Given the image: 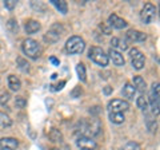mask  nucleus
Wrapping results in <instances>:
<instances>
[{"mask_svg": "<svg viewBox=\"0 0 160 150\" xmlns=\"http://www.w3.org/2000/svg\"><path fill=\"white\" fill-rule=\"evenodd\" d=\"M100 130H102V126H100L99 121L96 119H91V121H83L80 123V137H88L92 138L95 136H99Z\"/></svg>", "mask_w": 160, "mask_h": 150, "instance_id": "1", "label": "nucleus"}, {"mask_svg": "<svg viewBox=\"0 0 160 150\" xmlns=\"http://www.w3.org/2000/svg\"><path fill=\"white\" fill-rule=\"evenodd\" d=\"M88 58L91 59V61H93L96 64H99V66H102V67H106L108 64V62H109L108 55L103 51L102 47H98V46H93V47L89 48Z\"/></svg>", "mask_w": 160, "mask_h": 150, "instance_id": "2", "label": "nucleus"}, {"mask_svg": "<svg viewBox=\"0 0 160 150\" xmlns=\"http://www.w3.org/2000/svg\"><path fill=\"white\" fill-rule=\"evenodd\" d=\"M149 103L152 107L153 115L160 114V83H152L151 91H149Z\"/></svg>", "mask_w": 160, "mask_h": 150, "instance_id": "3", "label": "nucleus"}, {"mask_svg": "<svg viewBox=\"0 0 160 150\" xmlns=\"http://www.w3.org/2000/svg\"><path fill=\"white\" fill-rule=\"evenodd\" d=\"M23 52L29 56L31 59H38L42 54V48H40L39 43L33 39H27L23 42Z\"/></svg>", "mask_w": 160, "mask_h": 150, "instance_id": "4", "label": "nucleus"}, {"mask_svg": "<svg viewBox=\"0 0 160 150\" xmlns=\"http://www.w3.org/2000/svg\"><path fill=\"white\" fill-rule=\"evenodd\" d=\"M86 48V42L80 36H71L66 43V50L69 54H82Z\"/></svg>", "mask_w": 160, "mask_h": 150, "instance_id": "5", "label": "nucleus"}, {"mask_svg": "<svg viewBox=\"0 0 160 150\" xmlns=\"http://www.w3.org/2000/svg\"><path fill=\"white\" fill-rule=\"evenodd\" d=\"M129 58H131V63L135 70H142L144 67L146 59H144V55L138 48H132L129 51Z\"/></svg>", "mask_w": 160, "mask_h": 150, "instance_id": "6", "label": "nucleus"}, {"mask_svg": "<svg viewBox=\"0 0 160 150\" xmlns=\"http://www.w3.org/2000/svg\"><path fill=\"white\" fill-rule=\"evenodd\" d=\"M155 13H156V11H155V7L152 6L151 3H147L146 6L143 7L142 12H140V19H142L143 23L149 24L155 19Z\"/></svg>", "mask_w": 160, "mask_h": 150, "instance_id": "7", "label": "nucleus"}, {"mask_svg": "<svg viewBox=\"0 0 160 150\" xmlns=\"http://www.w3.org/2000/svg\"><path fill=\"white\" fill-rule=\"evenodd\" d=\"M108 109L109 113H124L129 109V104L123 99H113L108 103Z\"/></svg>", "mask_w": 160, "mask_h": 150, "instance_id": "8", "label": "nucleus"}, {"mask_svg": "<svg viewBox=\"0 0 160 150\" xmlns=\"http://www.w3.org/2000/svg\"><path fill=\"white\" fill-rule=\"evenodd\" d=\"M108 24L113 28H118V29H122V28H126L127 27V22L124 20V19L119 18L116 13H112L109 15L108 18Z\"/></svg>", "mask_w": 160, "mask_h": 150, "instance_id": "9", "label": "nucleus"}, {"mask_svg": "<svg viewBox=\"0 0 160 150\" xmlns=\"http://www.w3.org/2000/svg\"><path fill=\"white\" fill-rule=\"evenodd\" d=\"M108 59H111L115 66H119V67L124 66V63H126V61H124V56L119 51H116L115 48H111L108 51Z\"/></svg>", "mask_w": 160, "mask_h": 150, "instance_id": "10", "label": "nucleus"}, {"mask_svg": "<svg viewBox=\"0 0 160 150\" xmlns=\"http://www.w3.org/2000/svg\"><path fill=\"white\" fill-rule=\"evenodd\" d=\"M19 142L15 138H2L0 139V150H15Z\"/></svg>", "mask_w": 160, "mask_h": 150, "instance_id": "11", "label": "nucleus"}, {"mask_svg": "<svg viewBox=\"0 0 160 150\" xmlns=\"http://www.w3.org/2000/svg\"><path fill=\"white\" fill-rule=\"evenodd\" d=\"M76 143L79 147L86 149V150H92L96 147V142H95L92 138H88V137H80Z\"/></svg>", "mask_w": 160, "mask_h": 150, "instance_id": "12", "label": "nucleus"}, {"mask_svg": "<svg viewBox=\"0 0 160 150\" xmlns=\"http://www.w3.org/2000/svg\"><path fill=\"white\" fill-rule=\"evenodd\" d=\"M127 38L131 42H144L147 39V35L138 31V29H129L127 32Z\"/></svg>", "mask_w": 160, "mask_h": 150, "instance_id": "13", "label": "nucleus"}, {"mask_svg": "<svg viewBox=\"0 0 160 150\" xmlns=\"http://www.w3.org/2000/svg\"><path fill=\"white\" fill-rule=\"evenodd\" d=\"M122 93H123V95L126 97V98H128V99H133L135 94H136V88L133 87V84H131V83H126V84H124V87H123V90H122Z\"/></svg>", "mask_w": 160, "mask_h": 150, "instance_id": "14", "label": "nucleus"}, {"mask_svg": "<svg viewBox=\"0 0 160 150\" xmlns=\"http://www.w3.org/2000/svg\"><path fill=\"white\" fill-rule=\"evenodd\" d=\"M133 87L136 90H139L140 93H144L146 88H147V84H146V82H144V79L138 75V77H133Z\"/></svg>", "mask_w": 160, "mask_h": 150, "instance_id": "15", "label": "nucleus"}, {"mask_svg": "<svg viewBox=\"0 0 160 150\" xmlns=\"http://www.w3.org/2000/svg\"><path fill=\"white\" fill-rule=\"evenodd\" d=\"M40 29V23L36 20H28L26 23V32L27 34H35Z\"/></svg>", "mask_w": 160, "mask_h": 150, "instance_id": "16", "label": "nucleus"}, {"mask_svg": "<svg viewBox=\"0 0 160 150\" xmlns=\"http://www.w3.org/2000/svg\"><path fill=\"white\" fill-rule=\"evenodd\" d=\"M8 86L9 88L12 90V91H18L22 86V83H20V79L18 77H15V75H9L8 77Z\"/></svg>", "mask_w": 160, "mask_h": 150, "instance_id": "17", "label": "nucleus"}, {"mask_svg": "<svg viewBox=\"0 0 160 150\" xmlns=\"http://www.w3.org/2000/svg\"><path fill=\"white\" fill-rule=\"evenodd\" d=\"M59 38H60V32L59 31H55L53 27H52L51 31L47 32V35L44 36V40L48 42V43H55V42L59 40Z\"/></svg>", "mask_w": 160, "mask_h": 150, "instance_id": "18", "label": "nucleus"}, {"mask_svg": "<svg viewBox=\"0 0 160 150\" xmlns=\"http://www.w3.org/2000/svg\"><path fill=\"white\" fill-rule=\"evenodd\" d=\"M124 119H126V117H124L123 113H109V121L112 123L120 125L124 122Z\"/></svg>", "mask_w": 160, "mask_h": 150, "instance_id": "19", "label": "nucleus"}, {"mask_svg": "<svg viewBox=\"0 0 160 150\" xmlns=\"http://www.w3.org/2000/svg\"><path fill=\"white\" fill-rule=\"evenodd\" d=\"M51 3L59 9V12L67 13L68 7H67V3H66V2H63V0H51Z\"/></svg>", "mask_w": 160, "mask_h": 150, "instance_id": "20", "label": "nucleus"}, {"mask_svg": "<svg viewBox=\"0 0 160 150\" xmlns=\"http://www.w3.org/2000/svg\"><path fill=\"white\" fill-rule=\"evenodd\" d=\"M76 72L79 75V79L82 82H86L87 81V72H86V66L83 63H79L76 66Z\"/></svg>", "mask_w": 160, "mask_h": 150, "instance_id": "21", "label": "nucleus"}, {"mask_svg": "<svg viewBox=\"0 0 160 150\" xmlns=\"http://www.w3.org/2000/svg\"><path fill=\"white\" fill-rule=\"evenodd\" d=\"M138 106H139V109H142L144 113L148 110V106H149V103H148V99L144 97V95H140L139 98H138Z\"/></svg>", "mask_w": 160, "mask_h": 150, "instance_id": "22", "label": "nucleus"}, {"mask_svg": "<svg viewBox=\"0 0 160 150\" xmlns=\"http://www.w3.org/2000/svg\"><path fill=\"white\" fill-rule=\"evenodd\" d=\"M11 125H12L11 118H9L7 114L0 113V126H2V127H9Z\"/></svg>", "mask_w": 160, "mask_h": 150, "instance_id": "23", "label": "nucleus"}, {"mask_svg": "<svg viewBox=\"0 0 160 150\" xmlns=\"http://www.w3.org/2000/svg\"><path fill=\"white\" fill-rule=\"evenodd\" d=\"M111 44H112V47H119V48H122L123 51H124V50H127V48H128L127 43H126V42H122L119 38H112ZM112 47H111V48H112Z\"/></svg>", "mask_w": 160, "mask_h": 150, "instance_id": "24", "label": "nucleus"}, {"mask_svg": "<svg viewBox=\"0 0 160 150\" xmlns=\"http://www.w3.org/2000/svg\"><path fill=\"white\" fill-rule=\"evenodd\" d=\"M49 138H51L52 142H60L63 139V136H62V133H60L58 129H53L52 131L49 133Z\"/></svg>", "mask_w": 160, "mask_h": 150, "instance_id": "25", "label": "nucleus"}, {"mask_svg": "<svg viewBox=\"0 0 160 150\" xmlns=\"http://www.w3.org/2000/svg\"><path fill=\"white\" fill-rule=\"evenodd\" d=\"M120 150H140V147H139V145L136 142H128Z\"/></svg>", "mask_w": 160, "mask_h": 150, "instance_id": "26", "label": "nucleus"}, {"mask_svg": "<svg viewBox=\"0 0 160 150\" xmlns=\"http://www.w3.org/2000/svg\"><path fill=\"white\" fill-rule=\"evenodd\" d=\"M18 64H19V68L22 70V71H28L29 64L26 61H24L23 58H18Z\"/></svg>", "mask_w": 160, "mask_h": 150, "instance_id": "27", "label": "nucleus"}, {"mask_svg": "<svg viewBox=\"0 0 160 150\" xmlns=\"http://www.w3.org/2000/svg\"><path fill=\"white\" fill-rule=\"evenodd\" d=\"M7 27H8V29L11 32H13V34H16L18 32V29H19V27H18V23L13 20V19H11L8 23H7Z\"/></svg>", "mask_w": 160, "mask_h": 150, "instance_id": "28", "label": "nucleus"}, {"mask_svg": "<svg viewBox=\"0 0 160 150\" xmlns=\"http://www.w3.org/2000/svg\"><path fill=\"white\" fill-rule=\"evenodd\" d=\"M147 126H148L149 131H155V130H156V121L152 119L151 117H148L147 118Z\"/></svg>", "mask_w": 160, "mask_h": 150, "instance_id": "29", "label": "nucleus"}, {"mask_svg": "<svg viewBox=\"0 0 160 150\" xmlns=\"http://www.w3.org/2000/svg\"><path fill=\"white\" fill-rule=\"evenodd\" d=\"M4 6H6V8H8L9 11H12V9L16 7V2H15V0H7V2H4Z\"/></svg>", "mask_w": 160, "mask_h": 150, "instance_id": "30", "label": "nucleus"}, {"mask_svg": "<svg viewBox=\"0 0 160 150\" xmlns=\"http://www.w3.org/2000/svg\"><path fill=\"white\" fill-rule=\"evenodd\" d=\"M26 104H27V102H26V99H24V98H22V97L16 98V106H18V107L23 109L24 106H26Z\"/></svg>", "mask_w": 160, "mask_h": 150, "instance_id": "31", "label": "nucleus"}, {"mask_svg": "<svg viewBox=\"0 0 160 150\" xmlns=\"http://www.w3.org/2000/svg\"><path fill=\"white\" fill-rule=\"evenodd\" d=\"M9 99V94L8 93H4L2 94V97H0V104H6Z\"/></svg>", "mask_w": 160, "mask_h": 150, "instance_id": "32", "label": "nucleus"}, {"mask_svg": "<svg viewBox=\"0 0 160 150\" xmlns=\"http://www.w3.org/2000/svg\"><path fill=\"white\" fill-rule=\"evenodd\" d=\"M64 84H66V81H62L60 83H58L56 86H51V90H52V91H59V90H62V88H63Z\"/></svg>", "mask_w": 160, "mask_h": 150, "instance_id": "33", "label": "nucleus"}, {"mask_svg": "<svg viewBox=\"0 0 160 150\" xmlns=\"http://www.w3.org/2000/svg\"><path fill=\"white\" fill-rule=\"evenodd\" d=\"M80 94H82V88H80V87H76V88H75L73 91H72L71 95H72L73 98H76L78 95H80Z\"/></svg>", "mask_w": 160, "mask_h": 150, "instance_id": "34", "label": "nucleus"}, {"mask_svg": "<svg viewBox=\"0 0 160 150\" xmlns=\"http://www.w3.org/2000/svg\"><path fill=\"white\" fill-rule=\"evenodd\" d=\"M49 62H51L52 64H55V66H59V61H58V59L55 58V56H51V58H49Z\"/></svg>", "mask_w": 160, "mask_h": 150, "instance_id": "35", "label": "nucleus"}, {"mask_svg": "<svg viewBox=\"0 0 160 150\" xmlns=\"http://www.w3.org/2000/svg\"><path fill=\"white\" fill-rule=\"evenodd\" d=\"M111 93H112V87H109V86L104 87V94H106V95H108V94H111Z\"/></svg>", "mask_w": 160, "mask_h": 150, "instance_id": "36", "label": "nucleus"}, {"mask_svg": "<svg viewBox=\"0 0 160 150\" xmlns=\"http://www.w3.org/2000/svg\"><path fill=\"white\" fill-rule=\"evenodd\" d=\"M159 11H160V4H159Z\"/></svg>", "mask_w": 160, "mask_h": 150, "instance_id": "37", "label": "nucleus"}, {"mask_svg": "<svg viewBox=\"0 0 160 150\" xmlns=\"http://www.w3.org/2000/svg\"><path fill=\"white\" fill-rule=\"evenodd\" d=\"M52 150H59V149H52Z\"/></svg>", "mask_w": 160, "mask_h": 150, "instance_id": "38", "label": "nucleus"}, {"mask_svg": "<svg viewBox=\"0 0 160 150\" xmlns=\"http://www.w3.org/2000/svg\"><path fill=\"white\" fill-rule=\"evenodd\" d=\"M82 150H86V149H82Z\"/></svg>", "mask_w": 160, "mask_h": 150, "instance_id": "39", "label": "nucleus"}]
</instances>
